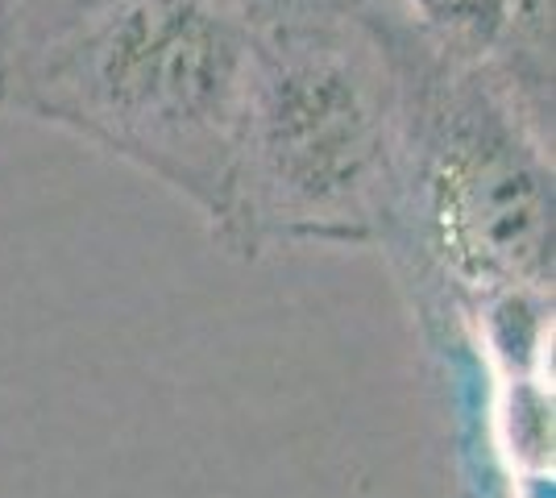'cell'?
<instances>
[{
  "label": "cell",
  "instance_id": "5b68a950",
  "mask_svg": "<svg viewBox=\"0 0 556 498\" xmlns=\"http://www.w3.org/2000/svg\"><path fill=\"white\" fill-rule=\"evenodd\" d=\"M250 25L266 22V17H278V13H300V9H328V4H362V0H232Z\"/></svg>",
  "mask_w": 556,
  "mask_h": 498
},
{
  "label": "cell",
  "instance_id": "277c9868",
  "mask_svg": "<svg viewBox=\"0 0 556 498\" xmlns=\"http://www.w3.org/2000/svg\"><path fill=\"white\" fill-rule=\"evenodd\" d=\"M437 59L490 75L553 133V0H394Z\"/></svg>",
  "mask_w": 556,
  "mask_h": 498
},
{
  "label": "cell",
  "instance_id": "3957f363",
  "mask_svg": "<svg viewBox=\"0 0 556 498\" xmlns=\"http://www.w3.org/2000/svg\"><path fill=\"white\" fill-rule=\"evenodd\" d=\"M556 175L544 133L490 75L424 50L403 188L387 241L441 345L503 299H553Z\"/></svg>",
  "mask_w": 556,
  "mask_h": 498
},
{
  "label": "cell",
  "instance_id": "6da1fadb",
  "mask_svg": "<svg viewBox=\"0 0 556 498\" xmlns=\"http://www.w3.org/2000/svg\"><path fill=\"white\" fill-rule=\"evenodd\" d=\"M424 50L394 0L254 22L232 200L212 241L241 261L307 245L378 250L403 188Z\"/></svg>",
  "mask_w": 556,
  "mask_h": 498
},
{
  "label": "cell",
  "instance_id": "7a4b0ae2",
  "mask_svg": "<svg viewBox=\"0 0 556 498\" xmlns=\"http://www.w3.org/2000/svg\"><path fill=\"white\" fill-rule=\"evenodd\" d=\"M0 108L54 125L229 216L254 75L232 0H34L0 17Z\"/></svg>",
  "mask_w": 556,
  "mask_h": 498
},
{
  "label": "cell",
  "instance_id": "8992f818",
  "mask_svg": "<svg viewBox=\"0 0 556 498\" xmlns=\"http://www.w3.org/2000/svg\"><path fill=\"white\" fill-rule=\"evenodd\" d=\"M0 79H4V47H0Z\"/></svg>",
  "mask_w": 556,
  "mask_h": 498
}]
</instances>
